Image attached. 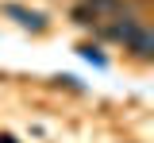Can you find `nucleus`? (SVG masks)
I'll use <instances>...</instances> for the list:
<instances>
[{
    "mask_svg": "<svg viewBox=\"0 0 154 143\" xmlns=\"http://www.w3.org/2000/svg\"><path fill=\"white\" fill-rule=\"evenodd\" d=\"M123 46H127V50H135V58L150 62V58H154V35H150V27H143V23H139V27H135V35L123 43Z\"/></svg>",
    "mask_w": 154,
    "mask_h": 143,
    "instance_id": "nucleus-1",
    "label": "nucleus"
},
{
    "mask_svg": "<svg viewBox=\"0 0 154 143\" xmlns=\"http://www.w3.org/2000/svg\"><path fill=\"white\" fill-rule=\"evenodd\" d=\"M135 27H139V16L135 12H127V16H116V23L108 27V39L112 43H127L135 35Z\"/></svg>",
    "mask_w": 154,
    "mask_h": 143,
    "instance_id": "nucleus-2",
    "label": "nucleus"
},
{
    "mask_svg": "<svg viewBox=\"0 0 154 143\" xmlns=\"http://www.w3.org/2000/svg\"><path fill=\"white\" fill-rule=\"evenodd\" d=\"M4 16H16L23 27H42V16L27 12V8H19V4H4Z\"/></svg>",
    "mask_w": 154,
    "mask_h": 143,
    "instance_id": "nucleus-3",
    "label": "nucleus"
}]
</instances>
